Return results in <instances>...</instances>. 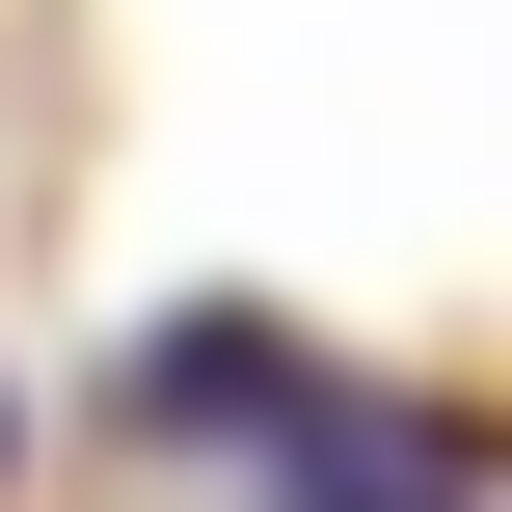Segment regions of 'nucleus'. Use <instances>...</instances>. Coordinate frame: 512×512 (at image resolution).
<instances>
[{
    "mask_svg": "<svg viewBox=\"0 0 512 512\" xmlns=\"http://www.w3.org/2000/svg\"><path fill=\"white\" fill-rule=\"evenodd\" d=\"M135 405H162V432H297L324 378H297V324H243V297H189V324L135 351Z\"/></svg>",
    "mask_w": 512,
    "mask_h": 512,
    "instance_id": "nucleus-2",
    "label": "nucleus"
},
{
    "mask_svg": "<svg viewBox=\"0 0 512 512\" xmlns=\"http://www.w3.org/2000/svg\"><path fill=\"white\" fill-rule=\"evenodd\" d=\"M0 486H27V405H0Z\"/></svg>",
    "mask_w": 512,
    "mask_h": 512,
    "instance_id": "nucleus-3",
    "label": "nucleus"
},
{
    "mask_svg": "<svg viewBox=\"0 0 512 512\" xmlns=\"http://www.w3.org/2000/svg\"><path fill=\"white\" fill-rule=\"evenodd\" d=\"M243 512H486V486H459V432H432V405H297Z\"/></svg>",
    "mask_w": 512,
    "mask_h": 512,
    "instance_id": "nucleus-1",
    "label": "nucleus"
}]
</instances>
